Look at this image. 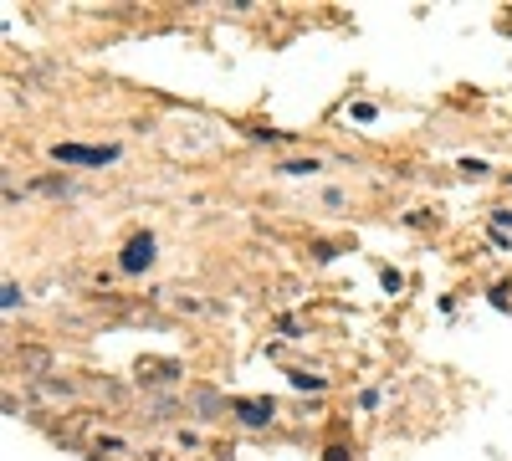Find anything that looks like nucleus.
<instances>
[{
	"label": "nucleus",
	"instance_id": "1",
	"mask_svg": "<svg viewBox=\"0 0 512 461\" xmlns=\"http://www.w3.org/2000/svg\"><path fill=\"white\" fill-rule=\"evenodd\" d=\"M52 154H57L62 164H108V159H118V149H108V144H103V149H88V144H57Z\"/></svg>",
	"mask_w": 512,
	"mask_h": 461
},
{
	"label": "nucleus",
	"instance_id": "2",
	"mask_svg": "<svg viewBox=\"0 0 512 461\" xmlns=\"http://www.w3.org/2000/svg\"><path fill=\"white\" fill-rule=\"evenodd\" d=\"M154 262V236H134L123 246V272H144Z\"/></svg>",
	"mask_w": 512,
	"mask_h": 461
},
{
	"label": "nucleus",
	"instance_id": "3",
	"mask_svg": "<svg viewBox=\"0 0 512 461\" xmlns=\"http://www.w3.org/2000/svg\"><path fill=\"white\" fill-rule=\"evenodd\" d=\"M236 415H241L246 426H267L272 415H277V405L272 400H236Z\"/></svg>",
	"mask_w": 512,
	"mask_h": 461
},
{
	"label": "nucleus",
	"instance_id": "4",
	"mask_svg": "<svg viewBox=\"0 0 512 461\" xmlns=\"http://www.w3.org/2000/svg\"><path fill=\"white\" fill-rule=\"evenodd\" d=\"M16 303H21V287H16V282H6V287H0V308H6V313H11Z\"/></svg>",
	"mask_w": 512,
	"mask_h": 461
}]
</instances>
